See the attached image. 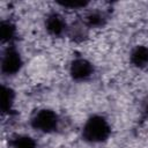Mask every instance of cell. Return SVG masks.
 Segmentation results:
<instances>
[{
  "label": "cell",
  "mask_w": 148,
  "mask_h": 148,
  "mask_svg": "<svg viewBox=\"0 0 148 148\" xmlns=\"http://www.w3.org/2000/svg\"><path fill=\"white\" fill-rule=\"evenodd\" d=\"M59 118L57 113L50 109L39 110L31 118V126L43 133H51L57 130Z\"/></svg>",
  "instance_id": "7a4b0ae2"
},
{
  "label": "cell",
  "mask_w": 148,
  "mask_h": 148,
  "mask_svg": "<svg viewBox=\"0 0 148 148\" xmlns=\"http://www.w3.org/2000/svg\"><path fill=\"white\" fill-rule=\"evenodd\" d=\"M92 72H94L92 65L87 59H83V58L74 59L69 67L71 76L76 81L87 80L88 77L91 76Z\"/></svg>",
  "instance_id": "277c9868"
},
{
  "label": "cell",
  "mask_w": 148,
  "mask_h": 148,
  "mask_svg": "<svg viewBox=\"0 0 148 148\" xmlns=\"http://www.w3.org/2000/svg\"><path fill=\"white\" fill-rule=\"evenodd\" d=\"M14 98H15L14 90L7 86H2V90H1V111H2V113L9 114L12 112Z\"/></svg>",
  "instance_id": "52a82bcc"
},
{
  "label": "cell",
  "mask_w": 148,
  "mask_h": 148,
  "mask_svg": "<svg viewBox=\"0 0 148 148\" xmlns=\"http://www.w3.org/2000/svg\"><path fill=\"white\" fill-rule=\"evenodd\" d=\"M110 133L111 127L105 118L102 116H92L86 121L83 126L82 138L88 142L97 143L105 141L110 136Z\"/></svg>",
  "instance_id": "6da1fadb"
},
{
  "label": "cell",
  "mask_w": 148,
  "mask_h": 148,
  "mask_svg": "<svg viewBox=\"0 0 148 148\" xmlns=\"http://www.w3.org/2000/svg\"><path fill=\"white\" fill-rule=\"evenodd\" d=\"M21 66L22 59L20 53L13 46L7 47L1 61V72L5 75H14L21 69Z\"/></svg>",
  "instance_id": "3957f363"
},
{
  "label": "cell",
  "mask_w": 148,
  "mask_h": 148,
  "mask_svg": "<svg viewBox=\"0 0 148 148\" xmlns=\"http://www.w3.org/2000/svg\"><path fill=\"white\" fill-rule=\"evenodd\" d=\"M61 6L67 7V8H81V7H86L88 5L87 1H73V0H68V1H60L59 2Z\"/></svg>",
  "instance_id": "7c38bea8"
},
{
  "label": "cell",
  "mask_w": 148,
  "mask_h": 148,
  "mask_svg": "<svg viewBox=\"0 0 148 148\" xmlns=\"http://www.w3.org/2000/svg\"><path fill=\"white\" fill-rule=\"evenodd\" d=\"M84 23H74V25L71 29V37H73L75 40H81L84 38L87 31L84 29Z\"/></svg>",
  "instance_id": "8fae6325"
},
{
  "label": "cell",
  "mask_w": 148,
  "mask_h": 148,
  "mask_svg": "<svg viewBox=\"0 0 148 148\" xmlns=\"http://www.w3.org/2000/svg\"><path fill=\"white\" fill-rule=\"evenodd\" d=\"M16 34L15 25L10 21H2L0 25V36H1V42L7 43L10 42Z\"/></svg>",
  "instance_id": "9c48e42d"
},
{
  "label": "cell",
  "mask_w": 148,
  "mask_h": 148,
  "mask_svg": "<svg viewBox=\"0 0 148 148\" xmlns=\"http://www.w3.org/2000/svg\"><path fill=\"white\" fill-rule=\"evenodd\" d=\"M131 61L136 67H146L148 65V47L139 45L131 53Z\"/></svg>",
  "instance_id": "8992f818"
},
{
  "label": "cell",
  "mask_w": 148,
  "mask_h": 148,
  "mask_svg": "<svg viewBox=\"0 0 148 148\" xmlns=\"http://www.w3.org/2000/svg\"><path fill=\"white\" fill-rule=\"evenodd\" d=\"M105 16L104 14L99 13V12H90L89 14H87L86 20H84V24L87 27H101L105 23Z\"/></svg>",
  "instance_id": "30bf717a"
},
{
  "label": "cell",
  "mask_w": 148,
  "mask_h": 148,
  "mask_svg": "<svg viewBox=\"0 0 148 148\" xmlns=\"http://www.w3.org/2000/svg\"><path fill=\"white\" fill-rule=\"evenodd\" d=\"M8 148H36V142L28 135H15L9 139Z\"/></svg>",
  "instance_id": "ba28073f"
},
{
  "label": "cell",
  "mask_w": 148,
  "mask_h": 148,
  "mask_svg": "<svg viewBox=\"0 0 148 148\" xmlns=\"http://www.w3.org/2000/svg\"><path fill=\"white\" fill-rule=\"evenodd\" d=\"M46 30L53 36H61L66 30V22L62 16L58 13H51L47 15L45 21Z\"/></svg>",
  "instance_id": "5b68a950"
}]
</instances>
